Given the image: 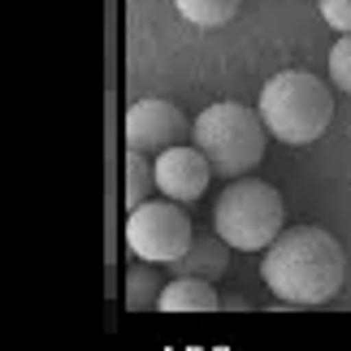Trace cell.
<instances>
[{
    "mask_svg": "<svg viewBox=\"0 0 351 351\" xmlns=\"http://www.w3.org/2000/svg\"><path fill=\"white\" fill-rule=\"evenodd\" d=\"M347 274V256L339 247V239L321 226H295V230H282L265 252L261 278L265 287L274 291V300L282 304H326L339 295Z\"/></svg>",
    "mask_w": 351,
    "mask_h": 351,
    "instance_id": "6da1fadb",
    "label": "cell"
},
{
    "mask_svg": "<svg viewBox=\"0 0 351 351\" xmlns=\"http://www.w3.org/2000/svg\"><path fill=\"white\" fill-rule=\"evenodd\" d=\"M261 121L269 126L278 143L287 147H304L326 134L330 117H334V96L317 74L308 70H282L265 83L261 104H256Z\"/></svg>",
    "mask_w": 351,
    "mask_h": 351,
    "instance_id": "7a4b0ae2",
    "label": "cell"
},
{
    "mask_svg": "<svg viewBox=\"0 0 351 351\" xmlns=\"http://www.w3.org/2000/svg\"><path fill=\"white\" fill-rule=\"evenodd\" d=\"M191 134H195V147L208 156L213 173H230V178L261 165L265 143L274 139L269 126L261 121V113L247 109V104H234V100L208 104V109L195 117Z\"/></svg>",
    "mask_w": 351,
    "mask_h": 351,
    "instance_id": "3957f363",
    "label": "cell"
},
{
    "mask_svg": "<svg viewBox=\"0 0 351 351\" xmlns=\"http://www.w3.org/2000/svg\"><path fill=\"white\" fill-rule=\"evenodd\" d=\"M213 230L234 252H269V243L282 234V195L278 186L261 178H239L221 191L213 208Z\"/></svg>",
    "mask_w": 351,
    "mask_h": 351,
    "instance_id": "277c9868",
    "label": "cell"
},
{
    "mask_svg": "<svg viewBox=\"0 0 351 351\" xmlns=\"http://www.w3.org/2000/svg\"><path fill=\"white\" fill-rule=\"evenodd\" d=\"M126 243L139 261L173 265L195 243V230H191V217L178 208V199H143L126 217Z\"/></svg>",
    "mask_w": 351,
    "mask_h": 351,
    "instance_id": "5b68a950",
    "label": "cell"
},
{
    "mask_svg": "<svg viewBox=\"0 0 351 351\" xmlns=\"http://www.w3.org/2000/svg\"><path fill=\"white\" fill-rule=\"evenodd\" d=\"M186 134V117L178 113V104L169 100H139L126 113V143L130 152L160 156L165 147H173Z\"/></svg>",
    "mask_w": 351,
    "mask_h": 351,
    "instance_id": "8992f818",
    "label": "cell"
},
{
    "mask_svg": "<svg viewBox=\"0 0 351 351\" xmlns=\"http://www.w3.org/2000/svg\"><path fill=\"white\" fill-rule=\"evenodd\" d=\"M156 186L165 199H178V204H191L208 191V178H213V165L199 147H186V143H173L156 156Z\"/></svg>",
    "mask_w": 351,
    "mask_h": 351,
    "instance_id": "52a82bcc",
    "label": "cell"
},
{
    "mask_svg": "<svg viewBox=\"0 0 351 351\" xmlns=\"http://www.w3.org/2000/svg\"><path fill=\"white\" fill-rule=\"evenodd\" d=\"M226 265H230V243H226L217 230L204 234V239H195L191 247H186V256H178L169 269H173V278H199V282H213V278H221L226 274Z\"/></svg>",
    "mask_w": 351,
    "mask_h": 351,
    "instance_id": "ba28073f",
    "label": "cell"
},
{
    "mask_svg": "<svg viewBox=\"0 0 351 351\" xmlns=\"http://www.w3.org/2000/svg\"><path fill=\"white\" fill-rule=\"evenodd\" d=\"M160 313H213V308H221L217 291H213V282H199V278H173L165 291H160L156 300Z\"/></svg>",
    "mask_w": 351,
    "mask_h": 351,
    "instance_id": "9c48e42d",
    "label": "cell"
},
{
    "mask_svg": "<svg viewBox=\"0 0 351 351\" xmlns=\"http://www.w3.org/2000/svg\"><path fill=\"white\" fill-rule=\"evenodd\" d=\"M239 5H243V0H173V9H178L191 26H204V31L226 26L239 13Z\"/></svg>",
    "mask_w": 351,
    "mask_h": 351,
    "instance_id": "30bf717a",
    "label": "cell"
},
{
    "mask_svg": "<svg viewBox=\"0 0 351 351\" xmlns=\"http://www.w3.org/2000/svg\"><path fill=\"white\" fill-rule=\"evenodd\" d=\"M156 182V173L147 169V156L143 152H130L126 156V204L130 208H139L143 199H147V186Z\"/></svg>",
    "mask_w": 351,
    "mask_h": 351,
    "instance_id": "8fae6325",
    "label": "cell"
},
{
    "mask_svg": "<svg viewBox=\"0 0 351 351\" xmlns=\"http://www.w3.org/2000/svg\"><path fill=\"white\" fill-rule=\"evenodd\" d=\"M160 282H156V274H147V269H130L126 274V308H147V304H156L160 300Z\"/></svg>",
    "mask_w": 351,
    "mask_h": 351,
    "instance_id": "7c38bea8",
    "label": "cell"
},
{
    "mask_svg": "<svg viewBox=\"0 0 351 351\" xmlns=\"http://www.w3.org/2000/svg\"><path fill=\"white\" fill-rule=\"evenodd\" d=\"M330 78H334V87H339V91L351 96V35H343L339 44L330 48Z\"/></svg>",
    "mask_w": 351,
    "mask_h": 351,
    "instance_id": "4fadbf2b",
    "label": "cell"
},
{
    "mask_svg": "<svg viewBox=\"0 0 351 351\" xmlns=\"http://www.w3.org/2000/svg\"><path fill=\"white\" fill-rule=\"evenodd\" d=\"M321 18L339 35H351V0H321Z\"/></svg>",
    "mask_w": 351,
    "mask_h": 351,
    "instance_id": "5bb4252c",
    "label": "cell"
},
{
    "mask_svg": "<svg viewBox=\"0 0 351 351\" xmlns=\"http://www.w3.org/2000/svg\"><path fill=\"white\" fill-rule=\"evenodd\" d=\"M221 308H234V313H243V308H247V304H243L239 295H221Z\"/></svg>",
    "mask_w": 351,
    "mask_h": 351,
    "instance_id": "9a60e30c",
    "label": "cell"
}]
</instances>
